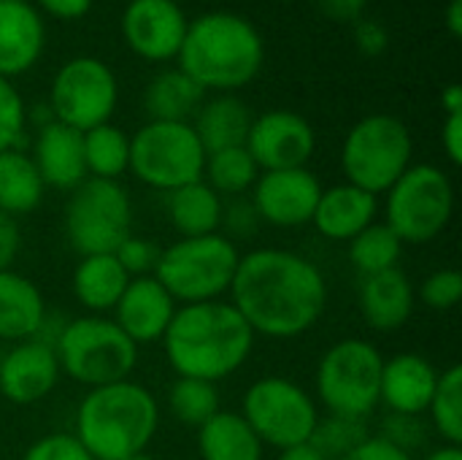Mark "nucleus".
Segmentation results:
<instances>
[{"mask_svg": "<svg viewBox=\"0 0 462 460\" xmlns=\"http://www.w3.org/2000/svg\"><path fill=\"white\" fill-rule=\"evenodd\" d=\"M279 460H328L311 442L306 445H295V447H287L279 453Z\"/></svg>", "mask_w": 462, "mask_h": 460, "instance_id": "obj_49", "label": "nucleus"}, {"mask_svg": "<svg viewBox=\"0 0 462 460\" xmlns=\"http://www.w3.org/2000/svg\"><path fill=\"white\" fill-rule=\"evenodd\" d=\"M114 258L119 260V266L127 271V277H149L157 266V258H160V247L143 236H135L130 233L114 252Z\"/></svg>", "mask_w": 462, "mask_h": 460, "instance_id": "obj_40", "label": "nucleus"}, {"mask_svg": "<svg viewBox=\"0 0 462 460\" xmlns=\"http://www.w3.org/2000/svg\"><path fill=\"white\" fill-rule=\"evenodd\" d=\"M401 255H403V241L379 220L349 241V260L363 277L398 268Z\"/></svg>", "mask_w": 462, "mask_h": 460, "instance_id": "obj_33", "label": "nucleus"}, {"mask_svg": "<svg viewBox=\"0 0 462 460\" xmlns=\"http://www.w3.org/2000/svg\"><path fill=\"white\" fill-rule=\"evenodd\" d=\"M352 38H355V46L365 57H382L390 49V30L382 22L368 19V16H363L352 24Z\"/></svg>", "mask_w": 462, "mask_h": 460, "instance_id": "obj_43", "label": "nucleus"}, {"mask_svg": "<svg viewBox=\"0 0 462 460\" xmlns=\"http://www.w3.org/2000/svg\"><path fill=\"white\" fill-rule=\"evenodd\" d=\"M341 460H417L411 455H406L403 450L393 447L390 442H384L382 437H368L357 450H352L349 455H344Z\"/></svg>", "mask_w": 462, "mask_h": 460, "instance_id": "obj_45", "label": "nucleus"}, {"mask_svg": "<svg viewBox=\"0 0 462 460\" xmlns=\"http://www.w3.org/2000/svg\"><path fill=\"white\" fill-rule=\"evenodd\" d=\"M263 442L241 412L219 409L208 423L198 428L200 460H263Z\"/></svg>", "mask_w": 462, "mask_h": 460, "instance_id": "obj_28", "label": "nucleus"}, {"mask_svg": "<svg viewBox=\"0 0 462 460\" xmlns=\"http://www.w3.org/2000/svg\"><path fill=\"white\" fill-rule=\"evenodd\" d=\"M284 3H295V0H284Z\"/></svg>", "mask_w": 462, "mask_h": 460, "instance_id": "obj_54", "label": "nucleus"}, {"mask_svg": "<svg viewBox=\"0 0 462 460\" xmlns=\"http://www.w3.org/2000/svg\"><path fill=\"white\" fill-rule=\"evenodd\" d=\"M322 190L317 174L309 168L263 171L252 187V206L260 222L292 230L311 225Z\"/></svg>", "mask_w": 462, "mask_h": 460, "instance_id": "obj_15", "label": "nucleus"}, {"mask_svg": "<svg viewBox=\"0 0 462 460\" xmlns=\"http://www.w3.org/2000/svg\"><path fill=\"white\" fill-rule=\"evenodd\" d=\"M254 333L230 301L179 306L162 350L176 377L219 382L241 371L254 350Z\"/></svg>", "mask_w": 462, "mask_h": 460, "instance_id": "obj_2", "label": "nucleus"}, {"mask_svg": "<svg viewBox=\"0 0 462 460\" xmlns=\"http://www.w3.org/2000/svg\"><path fill=\"white\" fill-rule=\"evenodd\" d=\"M441 108L444 114H462V87L455 81L449 87H444L441 92Z\"/></svg>", "mask_w": 462, "mask_h": 460, "instance_id": "obj_50", "label": "nucleus"}, {"mask_svg": "<svg viewBox=\"0 0 462 460\" xmlns=\"http://www.w3.org/2000/svg\"><path fill=\"white\" fill-rule=\"evenodd\" d=\"M203 100L206 92L181 68L154 73L143 89V108L152 122H189Z\"/></svg>", "mask_w": 462, "mask_h": 460, "instance_id": "obj_29", "label": "nucleus"}, {"mask_svg": "<svg viewBox=\"0 0 462 460\" xmlns=\"http://www.w3.org/2000/svg\"><path fill=\"white\" fill-rule=\"evenodd\" d=\"M62 225L76 255H111L133 233V201L119 182L87 176L70 190Z\"/></svg>", "mask_w": 462, "mask_h": 460, "instance_id": "obj_10", "label": "nucleus"}, {"mask_svg": "<svg viewBox=\"0 0 462 460\" xmlns=\"http://www.w3.org/2000/svg\"><path fill=\"white\" fill-rule=\"evenodd\" d=\"M260 174L263 171L257 168V163L246 146H230V149L206 155L203 182L219 198H241L254 187Z\"/></svg>", "mask_w": 462, "mask_h": 460, "instance_id": "obj_32", "label": "nucleus"}, {"mask_svg": "<svg viewBox=\"0 0 462 460\" xmlns=\"http://www.w3.org/2000/svg\"><path fill=\"white\" fill-rule=\"evenodd\" d=\"M22 460H92L84 445L73 434H49L32 442Z\"/></svg>", "mask_w": 462, "mask_h": 460, "instance_id": "obj_41", "label": "nucleus"}, {"mask_svg": "<svg viewBox=\"0 0 462 460\" xmlns=\"http://www.w3.org/2000/svg\"><path fill=\"white\" fill-rule=\"evenodd\" d=\"M22 247V233L14 217L0 211V271L11 268Z\"/></svg>", "mask_w": 462, "mask_h": 460, "instance_id": "obj_47", "label": "nucleus"}, {"mask_svg": "<svg viewBox=\"0 0 462 460\" xmlns=\"http://www.w3.org/2000/svg\"><path fill=\"white\" fill-rule=\"evenodd\" d=\"M38 11H43L46 16L51 19H60V22H76V19H84L92 8V0H35Z\"/></svg>", "mask_w": 462, "mask_h": 460, "instance_id": "obj_46", "label": "nucleus"}, {"mask_svg": "<svg viewBox=\"0 0 462 460\" xmlns=\"http://www.w3.org/2000/svg\"><path fill=\"white\" fill-rule=\"evenodd\" d=\"M462 296V274L455 268H439L420 285V298L433 312H449Z\"/></svg>", "mask_w": 462, "mask_h": 460, "instance_id": "obj_39", "label": "nucleus"}, {"mask_svg": "<svg viewBox=\"0 0 462 460\" xmlns=\"http://www.w3.org/2000/svg\"><path fill=\"white\" fill-rule=\"evenodd\" d=\"M379 209L382 206L376 195L344 182V184H333L322 190L311 225L328 241L349 244L360 230H365L368 225L379 220Z\"/></svg>", "mask_w": 462, "mask_h": 460, "instance_id": "obj_22", "label": "nucleus"}, {"mask_svg": "<svg viewBox=\"0 0 462 460\" xmlns=\"http://www.w3.org/2000/svg\"><path fill=\"white\" fill-rule=\"evenodd\" d=\"M417 304V290L409 274L398 266L382 274L363 277L360 285V314L363 320L379 331V333H393L403 328Z\"/></svg>", "mask_w": 462, "mask_h": 460, "instance_id": "obj_23", "label": "nucleus"}, {"mask_svg": "<svg viewBox=\"0 0 462 460\" xmlns=\"http://www.w3.org/2000/svg\"><path fill=\"white\" fill-rule=\"evenodd\" d=\"M227 296L254 336L287 342L309 333L325 314L328 279L298 252L257 247L241 255Z\"/></svg>", "mask_w": 462, "mask_h": 460, "instance_id": "obj_1", "label": "nucleus"}, {"mask_svg": "<svg viewBox=\"0 0 462 460\" xmlns=\"http://www.w3.org/2000/svg\"><path fill=\"white\" fill-rule=\"evenodd\" d=\"M160 428V407L149 388L133 380L92 388L79 401L73 437L92 460H125L146 453Z\"/></svg>", "mask_w": 462, "mask_h": 460, "instance_id": "obj_4", "label": "nucleus"}, {"mask_svg": "<svg viewBox=\"0 0 462 460\" xmlns=\"http://www.w3.org/2000/svg\"><path fill=\"white\" fill-rule=\"evenodd\" d=\"M439 369L420 352H398L382 366L379 404L390 415H414L422 418L430 407V399L439 385Z\"/></svg>", "mask_w": 462, "mask_h": 460, "instance_id": "obj_19", "label": "nucleus"}, {"mask_svg": "<svg viewBox=\"0 0 462 460\" xmlns=\"http://www.w3.org/2000/svg\"><path fill=\"white\" fill-rule=\"evenodd\" d=\"M60 363L54 344L35 336L11 350L0 361V396L16 407H30L43 401L60 382Z\"/></svg>", "mask_w": 462, "mask_h": 460, "instance_id": "obj_17", "label": "nucleus"}, {"mask_svg": "<svg viewBox=\"0 0 462 460\" xmlns=\"http://www.w3.org/2000/svg\"><path fill=\"white\" fill-rule=\"evenodd\" d=\"M27 103L11 79L0 76V152L24 149L27 133Z\"/></svg>", "mask_w": 462, "mask_h": 460, "instance_id": "obj_37", "label": "nucleus"}, {"mask_svg": "<svg viewBox=\"0 0 462 460\" xmlns=\"http://www.w3.org/2000/svg\"><path fill=\"white\" fill-rule=\"evenodd\" d=\"M206 149L189 122H146L130 136L133 176L160 192L203 179Z\"/></svg>", "mask_w": 462, "mask_h": 460, "instance_id": "obj_11", "label": "nucleus"}, {"mask_svg": "<svg viewBox=\"0 0 462 460\" xmlns=\"http://www.w3.org/2000/svg\"><path fill=\"white\" fill-rule=\"evenodd\" d=\"M179 65L203 92H238L265 62L260 30L236 11H208L187 24Z\"/></svg>", "mask_w": 462, "mask_h": 460, "instance_id": "obj_3", "label": "nucleus"}, {"mask_svg": "<svg viewBox=\"0 0 462 460\" xmlns=\"http://www.w3.org/2000/svg\"><path fill=\"white\" fill-rule=\"evenodd\" d=\"M225 233L230 241L236 239H249L257 233L260 228V217L252 206V201H244V198H233V203H225V211H222V225Z\"/></svg>", "mask_w": 462, "mask_h": 460, "instance_id": "obj_42", "label": "nucleus"}, {"mask_svg": "<svg viewBox=\"0 0 462 460\" xmlns=\"http://www.w3.org/2000/svg\"><path fill=\"white\" fill-rule=\"evenodd\" d=\"M444 24H447L452 38H462V0H449L447 14H444Z\"/></svg>", "mask_w": 462, "mask_h": 460, "instance_id": "obj_51", "label": "nucleus"}, {"mask_svg": "<svg viewBox=\"0 0 462 460\" xmlns=\"http://www.w3.org/2000/svg\"><path fill=\"white\" fill-rule=\"evenodd\" d=\"M43 46V14L30 0H0V76L14 79L35 68Z\"/></svg>", "mask_w": 462, "mask_h": 460, "instance_id": "obj_20", "label": "nucleus"}, {"mask_svg": "<svg viewBox=\"0 0 462 460\" xmlns=\"http://www.w3.org/2000/svg\"><path fill=\"white\" fill-rule=\"evenodd\" d=\"M46 184L24 149L0 152V211L8 217L30 214L41 206Z\"/></svg>", "mask_w": 462, "mask_h": 460, "instance_id": "obj_30", "label": "nucleus"}, {"mask_svg": "<svg viewBox=\"0 0 462 460\" xmlns=\"http://www.w3.org/2000/svg\"><path fill=\"white\" fill-rule=\"evenodd\" d=\"M317 11L338 24H355L357 19L365 16L368 0H314Z\"/></svg>", "mask_w": 462, "mask_h": 460, "instance_id": "obj_44", "label": "nucleus"}, {"mask_svg": "<svg viewBox=\"0 0 462 460\" xmlns=\"http://www.w3.org/2000/svg\"><path fill=\"white\" fill-rule=\"evenodd\" d=\"M130 277L119 266V260L111 255H84L70 277L76 301L89 314H106L114 312L116 301L122 298Z\"/></svg>", "mask_w": 462, "mask_h": 460, "instance_id": "obj_26", "label": "nucleus"}, {"mask_svg": "<svg viewBox=\"0 0 462 460\" xmlns=\"http://www.w3.org/2000/svg\"><path fill=\"white\" fill-rule=\"evenodd\" d=\"M187 24L189 19L176 0H130L122 11L125 43L146 62L176 60Z\"/></svg>", "mask_w": 462, "mask_h": 460, "instance_id": "obj_16", "label": "nucleus"}, {"mask_svg": "<svg viewBox=\"0 0 462 460\" xmlns=\"http://www.w3.org/2000/svg\"><path fill=\"white\" fill-rule=\"evenodd\" d=\"M241 415L263 442V447L287 450L306 445L319 423L317 399L287 377L254 380L241 401Z\"/></svg>", "mask_w": 462, "mask_h": 460, "instance_id": "obj_12", "label": "nucleus"}, {"mask_svg": "<svg viewBox=\"0 0 462 460\" xmlns=\"http://www.w3.org/2000/svg\"><path fill=\"white\" fill-rule=\"evenodd\" d=\"M379 437L414 458V453L428 445L430 426L422 418H414V415H387L384 423H382Z\"/></svg>", "mask_w": 462, "mask_h": 460, "instance_id": "obj_38", "label": "nucleus"}, {"mask_svg": "<svg viewBox=\"0 0 462 460\" xmlns=\"http://www.w3.org/2000/svg\"><path fill=\"white\" fill-rule=\"evenodd\" d=\"M30 157H32L43 184L54 187L60 192H70L87 179L84 133H79L57 119L38 127Z\"/></svg>", "mask_w": 462, "mask_h": 460, "instance_id": "obj_21", "label": "nucleus"}, {"mask_svg": "<svg viewBox=\"0 0 462 460\" xmlns=\"http://www.w3.org/2000/svg\"><path fill=\"white\" fill-rule=\"evenodd\" d=\"M125 460H154L149 453H138V455H133V458H125Z\"/></svg>", "mask_w": 462, "mask_h": 460, "instance_id": "obj_53", "label": "nucleus"}, {"mask_svg": "<svg viewBox=\"0 0 462 460\" xmlns=\"http://www.w3.org/2000/svg\"><path fill=\"white\" fill-rule=\"evenodd\" d=\"M87 176L119 182L130 171V136L114 122L97 125L84 133Z\"/></svg>", "mask_w": 462, "mask_h": 460, "instance_id": "obj_31", "label": "nucleus"}, {"mask_svg": "<svg viewBox=\"0 0 462 460\" xmlns=\"http://www.w3.org/2000/svg\"><path fill=\"white\" fill-rule=\"evenodd\" d=\"M225 198H219L203 179L165 192V214L179 239L219 233Z\"/></svg>", "mask_w": 462, "mask_h": 460, "instance_id": "obj_27", "label": "nucleus"}, {"mask_svg": "<svg viewBox=\"0 0 462 460\" xmlns=\"http://www.w3.org/2000/svg\"><path fill=\"white\" fill-rule=\"evenodd\" d=\"M252 108L246 100H241L236 92H217L214 98L203 100L192 117V130L198 133L206 155L230 149V146H244L249 127H252Z\"/></svg>", "mask_w": 462, "mask_h": 460, "instance_id": "obj_25", "label": "nucleus"}, {"mask_svg": "<svg viewBox=\"0 0 462 460\" xmlns=\"http://www.w3.org/2000/svg\"><path fill=\"white\" fill-rule=\"evenodd\" d=\"M422 460H462V447H457V445H441V447L430 450Z\"/></svg>", "mask_w": 462, "mask_h": 460, "instance_id": "obj_52", "label": "nucleus"}, {"mask_svg": "<svg viewBox=\"0 0 462 460\" xmlns=\"http://www.w3.org/2000/svg\"><path fill=\"white\" fill-rule=\"evenodd\" d=\"M384 358L368 339H341L317 363L314 390L328 415L365 420L376 412Z\"/></svg>", "mask_w": 462, "mask_h": 460, "instance_id": "obj_9", "label": "nucleus"}, {"mask_svg": "<svg viewBox=\"0 0 462 460\" xmlns=\"http://www.w3.org/2000/svg\"><path fill=\"white\" fill-rule=\"evenodd\" d=\"M241 252L222 233L179 239L160 249L152 277L181 306L222 301L230 293Z\"/></svg>", "mask_w": 462, "mask_h": 460, "instance_id": "obj_6", "label": "nucleus"}, {"mask_svg": "<svg viewBox=\"0 0 462 460\" xmlns=\"http://www.w3.org/2000/svg\"><path fill=\"white\" fill-rule=\"evenodd\" d=\"M60 374L84 388H103L122 380L138 366V344L106 314H84L65 323L54 336Z\"/></svg>", "mask_w": 462, "mask_h": 460, "instance_id": "obj_5", "label": "nucleus"}, {"mask_svg": "<svg viewBox=\"0 0 462 460\" xmlns=\"http://www.w3.org/2000/svg\"><path fill=\"white\" fill-rule=\"evenodd\" d=\"M414 138L395 114H368L355 122L341 144V171L349 184L384 195L411 165Z\"/></svg>", "mask_w": 462, "mask_h": 460, "instance_id": "obj_7", "label": "nucleus"}, {"mask_svg": "<svg viewBox=\"0 0 462 460\" xmlns=\"http://www.w3.org/2000/svg\"><path fill=\"white\" fill-rule=\"evenodd\" d=\"M179 304L171 298V293L149 274V277H133L122 293V298L114 306V323L122 328V333L133 344H154L162 342Z\"/></svg>", "mask_w": 462, "mask_h": 460, "instance_id": "obj_18", "label": "nucleus"}, {"mask_svg": "<svg viewBox=\"0 0 462 460\" xmlns=\"http://www.w3.org/2000/svg\"><path fill=\"white\" fill-rule=\"evenodd\" d=\"M455 184L433 163H411L384 192V225L406 244H430L452 222Z\"/></svg>", "mask_w": 462, "mask_h": 460, "instance_id": "obj_8", "label": "nucleus"}, {"mask_svg": "<svg viewBox=\"0 0 462 460\" xmlns=\"http://www.w3.org/2000/svg\"><path fill=\"white\" fill-rule=\"evenodd\" d=\"M119 103L116 73L97 57L79 54L60 65L49 87V111L57 122L87 133L111 122Z\"/></svg>", "mask_w": 462, "mask_h": 460, "instance_id": "obj_13", "label": "nucleus"}, {"mask_svg": "<svg viewBox=\"0 0 462 460\" xmlns=\"http://www.w3.org/2000/svg\"><path fill=\"white\" fill-rule=\"evenodd\" d=\"M441 146L452 165L462 163V114H444L441 125Z\"/></svg>", "mask_w": 462, "mask_h": 460, "instance_id": "obj_48", "label": "nucleus"}, {"mask_svg": "<svg viewBox=\"0 0 462 460\" xmlns=\"http://www.w3.org/2000/svg\"><path fill=\"white\" fill-rule=\"evenodd\" d=\"M46 301L32 279L5 268L0 271V342L19 344L43 333Z\"/></svg>", "mask_w": 462, "mask_h": 460, "instance_id": "obj_24", "label": "nucleus"}, {"mask_svg": "<svg viewBox=\"0 0 462 460\" xmlns=\"http://www.w3.org/2000/svg\"><path fill=\"white\" fill-rule=\"evenodd\" d=\"M430 418V428L444 439V445L462 447V366L455 363L439 374L436 393L425 412Z\"/></svg>", "mask_w": 462, "mask_h": 460, "instance_id": "obj_34", "label": "nucleus"}, {"mask_svg": "<svg viewBox=\"0 0 462 460\" xmlns=\"http://www.w3.org/2000/svg\"><path fill=\"white\" fill-rule=\"evenodd\" d=\"M168 409L179 423L189 428H200L222 409L219 390L214 382L206 380L176 377V382L168 390Z\"/></svg>", "mask_w": 462, "mask_h": 460, "instance_id": "obj_35", "label": "nucleus"}, {"mask_svg": "<svg viewBox=\"0 0 462 460\" xmlns=\"http://www.w3.org/2000/svg\"><path fill=\"white\" fill-rule=\"evenodd\" d=\"M244 146L260 171L306 168L317 149V133L303 114L273 108L252 119Z\"/></svg>", "mask_w": 462, "mask_h": 460, "instance_id": "obj_14", "label": "nucleus"}, {"mask_svg": "<svg viewBox=\"0 0 462 460\" xmlns=\"http://www.w3.org/2000/svg\"><path fill=\"white\" fill-rule=\"evenodd\" d=\"M368 437L371 434H368L365 420L328 415V418H319V423H317L309 442L328 460H341L344 455H349L352 450H357Z\"/></svg>", "mask_w": 462, "mask_h": 460, "instance_id": "obj_36", "label": "nucleus"}]
</instances>
